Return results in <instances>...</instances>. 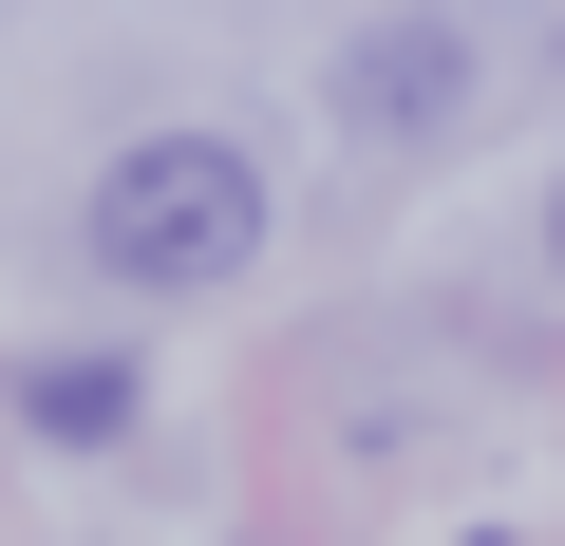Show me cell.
I'll return each instance as SVG.
<instances>
[{"label":"cell","instance_id":"1","mask_svg":"<svg viewBox=\"0 0 565 546\" xmlns=\"http://www.w3.org/2000/svg\"><path fill=\"white\" fill-rule=\"evenodd\" d=\"M76 245L114 264L132 302H207V283L264 264V151H245V132H132V151L95 170Z\"/></svg>","mask_w":565,"mask_h":546},{"label":"cell","instance_id":"3","mask_svg":"<svg viewBox=\"0 0 565 546\" xmlns=\"http://www.w3.org/2000/svg\"><path fill=\"white\" fill-rule=\"evenodd\" d=\"M20 433H57V452H114V433H132V358H95V340L20 358Z\"/></svg>","mask_w":565,"mask_h":546},{"label":"cell","instance_id":"2","mask_svg":"<svg viewBox=\"0 0 565 546\" xmlns=\"http://www.w3.org/2000/svg\"><path fill=\"white\" fill-rule=\"evenodd\" d=\"M471 76H490V39H471V20H359V39L321 57L340 132H452V114H471Z\"/></svg>","mask_w":565,"mask_h":546},{"label":"cell","instance_id":"4","mask_svg":"<svg viewBox=\"0 0 565 546\" xmlns=\"http://www.w3.org/2000/svg\"><path fill=\"white\" fill-rule=\"evenodd\" d=\"M546 264H565V189H546Z\"/></svg>","mask_w":565,"mask_h":546}]
</instances>
